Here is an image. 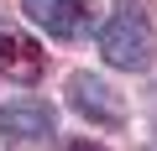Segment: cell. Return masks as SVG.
Masks as SVG:
<instances>
[{
	"label": "cell",
	"instance_id": "obj_4",
	"mask_svg": "<svg viewBox=\"0 0 157 151\" xmlns=\"http://www.w3.org/2000/svg\"><path fill=\"white\" fill-rule=\"evenodd\" d=\"M42 73H47V52L16 21H0V78L32 89V84H42Z\"/></svg>",
	"mask_w": 157,
	"mask_h": 151
},
{
	"label": "cell",
	"instance_id": "obj_5",
	"mask_svg": "<svg viewBox=\"0 0 157 151\" xmlns=\"http://www.w3.org/2000/svg\"><path fill=\"white\" fill-rule=\"evenodd\" d=\"M26 21L42 26L52 42H78L94 26V5L89 0H26Z\"/></svg>",
	"mask_w": 157,
	"mask_h": 151
},
{
	"label": "cell",
	"instance_id": "obj_1",
	"mask_svg": "<svg viewBox=\"0 0 157 151\" xmlns=\"http://www.w3.org/2000/svg\"><path fill=\"white\" fill-rule=\"evenodd\" d=\"M100 57L121 73H141L152 68V52H157V31H152V16L141 0H115L110 16L100 21Z\"/></svg>",
	"mask_w": 157,
	"mask_h": 151
},
{
	"label": "cell",
	"instance_id": "obj_6",
	"mask_svg": "<svg viewBox=\"0 0 157 151\" xmlns=\"http://www.w3.org/2000/svg\"><path fill=\"white\" fill-rule=\"evenodd\" d=\"M52 151H105V146H100L94 135H68V141H58Z\"/></svg>",
	"mask_w": 157,
	"mask_h": 151
},
{
	"label": "cell",
	"instance_id": "obj_3",
	"mask_svg": "<svg viewBox=\"0 0 157 151\" xmlns=\"http://www.w3.org/2000/svg\"><path fill=\"white\" fill-rule=\"evenodd\" d=\"M58 135V110L47 99H11L0 110V141L6 146H37Z\"/></svg>",
	"mask_w": 157,
	"mask_h": 151
},
{
	"label": "cell",
	"instance_id": "obj_2",
	"mask_svg": "<svg viewBox=\"0 0 157 151\" xmlns=\"http://www.w3.org/2000/svg\"><path fill=\"white\" fill-rule=\"evenodd\" d=\"M68 104L84 115L89 125H100V130H121V125H126V99H121L105 78H94L89 68L68 73Z\"/></svg>",
	"mask_w": 157,
	"mask_h": 151
}]
</instances>
